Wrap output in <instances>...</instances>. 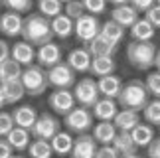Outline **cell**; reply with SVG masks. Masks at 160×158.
I'll return each mask as SVG.
<instances>
[{"instance_id":"cell-43","label":"cell","mask_w":160,"mask_h":158,"mask_svg":"<svg viewBox=\"0 0 160 158\" xmlns=\"http://www.w3.org/2000/svg\"><path fill=\"white\" fill-rule=\"evenodd\" d=\"M95 158H121L119 154H117V150L111 146V144H107V146H101V148H97V154Z\"/></svg>"},{"instance_id":"cell-27","label":"cell","mask_w":160,"mask_h":158,"mask_svg":"<svg viewBox=\"0 0 160 158\" xmlns=\"http://www.w3.org/2000/svg\"><path fill=\"white\" fill-rule=\"evenodd\" d=\"M111 146L117 150L119 156H131V154H137V144L132 142V138L128 132H117V136L113 138Z\"/></svg>"},{"instance_id":"cell-46","label":"cell","mask_w":160,"mask_h":158,"mask_svg":"<svg viewBox=\"0 0 160 158\" xmlns=\"http://www.w3.org/2000/svg\"><path fill=\"white\" fill-rule=\"evenodd\" d=\"M8 57H10V46L6 44L4 40H0V63L6 62Z\"/></svg>"},{"instance_id":"cell-21","label":"cell","mask_w":160,"mask_h":158,"mask_svg":"<svg viewBox=\"0 0 160 158\" xmlns=\"http://www.w3.org/2000/svg\"><path fill=\"white\" fill-rule=\"evenodd\" d=\"M113 125L117 131L121 132H131L137 125H140V115L137 111H125V109H119V113L115 115Z\"/></svg>"},{"instance_id":"cell-41","label":"cell","mask_w":160,"mask_h":158,"mask_svg":"<svg viewBox=\"0 0 160 158\" xmlns=\"http://www.w3.org/2000/svg\"><path fill=\"white\" fill-rule=\"evenodd\" d=\"M144 20L148 22L154 30L160 28V6H158V4H154L150 10H146V12H144Z\"/></svg>"},{"instance_id":"cell-24","label":"cell","mask_w":160,"mask_h":158,"mask_svg":"<svg viewBox=\"0 0 160 158\" xmlns=\"http://www.w3.org/2000/svg\"><path fill=\"white\" fill-rule=\"evenodd\" d=\"M128 135H131L132 142L137 144V148L148 146V144L156 138V136H154V129H152L148 123H140V125H137L131 132H128Z\"/></svg>"},{"instance_id":"cell-25","label":"cell","mask_w":160,"mask_h":158,"mask_svg":"<svg viewBox=\"0 0 160 158\" xmlns=\"http://www.w3.org/2000/svg\"><path fill=\"white\" fill-rule=\"evenodd\" d=\"M2 85V93L6 99V105H16L18 101H22L26 97V91H24V85L20 83V79H14V81H6L0 83Z\"/></svg>"},{"instance_id":"cell-29","label":"cell","mask_w":160,"mask_h":158,"mask_svg":"<svg viewBox=\"0 0 160 158\" xmlns=\"http://www.w3.org/2000/svg\"><path fill=\"white\" fill-rule=\"evenodd\" d=\"M115 67H117V63H115L113 57H93L91 59L89 71L95 77H105V75H113Z\"/></svg>"},{"instance_id":"cell-36","label":"cell","mask_w":160,"mask_h":158,"mask_svg":"<svg viewBox=\"0 0 160 158\" xmlns=\"http://www.w3.org/2000/svg\"><path fill=\"white\" fill-rule=\"evenodd\" d=\"M2 4L8 8V12H16V14H26L32 10L34 0H2Z\"/></svg>"},{"instance_id":"cell-9","label":"cell","mask_w":160,"mask_h":158,"mask_svg":"<svg viewBox=\"0 0 160 158\" xmlns=\"http://www.w3.org/2000/svg\"><path fill=\"white\" fill-rule=\"evenodd\" d=\"M59 121L50 113H42L38 115V121L34 123V129L30 131L34 135V138H40V141H48L50 142L52 138L59 132Z\"/></svg>"},{"instance_id":"cell-32","label":"cell","mask_w":160,"mask_h":158,"mask_svg":"<svg viewBox=\"0 0 160 158\" xmlns=\"http://www.w3.org/2000/svg\"><path fill=\"white\" fill-rule=\"evenodd\" d=\"M20 75H22V65H20V63H16L12 57H8L6 62L0 63V83L20 79Z\"/></svg>"},{"instance_id":"cell-52","label":"cell","mask_w":160,"mask_h":158,"mask_svg":"<svg viewBox=\"0 0 160 158\" xmlns=\"http://www.w3.org/2000/svg\"><path fill=\"white\" fill-rule=\"evenodd\" d=\"M12 158H22V156H12Z\"/></svg>"},{"instance_id":"cell-18","label":"cell","mask_w":160,"mask_h":158,"mask_svg":"<svg viewBox=\"0 0 160 158\" xmlns=\"http://www.w3.org/2000/svg\"><path fill=\"white\" fill-rule=\"evenodd\" d=\"M111 20L117 22L122 28H132L134 24L138 22V12L132 8L131 4H122V6H115L113 12H111Z\"/></svg>"},{"instance_id":"cell-6","label":"cell","mask_w":160,"mask_h":158,"mask_svg":"<svg viewBox=\"0 0 160 158\" xmlns=\"http://www.w3.org/2000/svg\"><path fill=\"white\" fill-rule=\"evenodd\" d=\"M63 123L67 126V131L85 135L89 129H93V113H91V109H85V107H73L65 115Z\"/></svg>"},{"instance_id":"cell-2","label":"cell","mask_w":160,"mask_h":158,"mask_svg":"<svg viewBox=\"0 0 160 158\" xmlns=\"http://www.w3.org/2000/svg\"><path fill=\"white\" fill-rule=\"evenodd\" d=\"M150 103V95L146 91L144 83L138 79H132L128 83H122V89L117 97V105L125 111H144V107Z\"/></svg>"},{"instance_id":"cell-42","label":"cell","mask_w":160,"mask_h":158,"mask_svg":"<svg viewBox=\"0 0 160 158\" xmlns=\"http://www.w3.org/2000/svg\"><path fill=\"white\" fill-rule=\"evenodd\" d=\"M128 4H131L132 8H134V10H137L138 14H140V12L150 10L152 6L156 4V0H128Z\"/></svg>"},{"instance_id":"cell-22","label":"cell","mask_w":160,"mask_h":158,"mask_svg":"<svg viewBox=\"0 0 160 158\" xmlns=\"http://www.w3.org/2000/svg\"><path fill=\"white\" fill-rule=\"evenodd\" d=\"M50 26H52L53 36H58L59 40H67V38H71V34H73L75 22H73L71 18H67L63 12H61L59 16H55V18L50 20Z\"/></svg>"},{"instance_id":"cell-11","label":"cell","mask_w":160,"mask_h":158,"mask_svg":"<svg viewBox=\"0 0 160 158\" xmlns=\"http://www.w3.org/2000/svg\"><path fill=\"white\" fill-rule=\"evenodd\" d=\"M36 62H38L40 67H48V69L53 67V65H58L61 62V47L58 44H53V42L38 47V52H36Z\"/></svg>"},{"instance_id":"cell-10","label":"cell","mask_w":160,"mask_h":158,"mask_svg":"<svg viewBox=\"0 0 160 158\" xmlns=\"http://www.w3.org/2000/svg\"><path fill=\"white\" fill-rule=\"evenodd\" d=\"M48 105L53 113L58 115H65L75 107V97L69 89H55L53 93H50V99H48Z\"/></svg>"},{"instance_id":"cell-38","label":"cell","mask_w":160,"mask_h":158,"mask_svg":"<svg viewBox=\"0 0 160 158\" xmlns=\"http://www.w3.org/2000/svg\"><path fill=\"white\" fill-rule=\"evenodd\" d=\"M81 2H83L85 14H91V16L103 14L107 10V0H81Z\"/></svg>"},{"instance_id":"cell-53","label":"cell","mask_w":160,"mask_h":158,"mask_svg":"<svg viewBox=\"0 0 160 158\" xmlns=\"http://www.w3.org/2000/svg\"><path fill=\"white\" fill-rule=\"evenodd\" d=\"M156 4H158V6H160V0H156Z\"/></svg>"},{"instance_id":"cell-33","label":"cell","mask_w":160,"mask_h":158,"mask_svg":"<svg viewBox=\"0 0 160 158\" xmlns=\"http://www.w3.org/2000/svg\"><path fill=\"white\" fill-rule=\"evenodd\" d=\"M28 154L30 158H52L53 156V150H52V144L48 141H40V138H34L28 146Z\"/></svg>"},{"instance_id":"cell-30","label":"cell","mask_w":160,"mask_h":158,"mask_svg":"<svg viewBox=\"0 0 160 158\" xmlns=\"http://www.w3.org/2000/svg\"><path fill=\"white\" fill-rule=\"evenodd\" d=\"M154 34H156V30L152 28L150 24L144 20V18H138V22L131 28V38H132V42H152Z\"/></svg>"},{"instance_id":"cell-28","label":"cell","mask_w":160,"mask_h":158,"mask_svg":"<svg viewBox=\"0 0 160 158\" xmlns=\"http://www.w3.org/2000/svg\"><path fill=\"white\" fill-rule=\"evenodd\" d=\"M52 150H53V154H59V156H65V154H71V148H73V138L69 132H65V131H59L58 135H55L52 141Z\"/></svg>"},{"instance_id":"cell-14","label":"cell","mask_w":160,"mask_h":158,"mask_svg":"<svg viewBox=\"0 0 160 158\" xmlns=\"http://www.w3.org/2000/svg\"><path fill=\"white\" fill-rule=\"evenodd\" d=\"M97 89H99V95L105 97V99H115L119 97L121 89H122V79L119 75H105L97 79Z\"/></svg>"},{"instance_id":"cell-5","label":"cell","mask_w":160,"mask_h":158,"mask_svg":"<svg viewBox=\"0 0 160 158\" xmlns=\"http://www.w3.org/2000/svg\"><path fill=\"white\" fill-rule=\"evenodd\" d=\"M73 97H75V103H79V107L93 109V105L101 99L99 89H97V81L91 77H83L79 81H75V85H73Z\"/></svg>"},{"instance_id":"cell-45","label":"cell","mask_w":160,"mask_h":158,"mask_svg":"<svg viewBox=\"0 0 160 158\" xmlns=\"http://www.w3.org/2000/svg\"><path fill=\"white\" fill-rule=\"evenodd\" d=\"M14 150H12V146L8 142H6V138H0V158H12L14 154Z\"/></svg>"},{"instance_id":"cell-37","label":"cell","mask_w":160,"mask_h":158,"mask_svg":"<svg viewBox=\"0 0 160 158\" xmlns=\"http://www.w3.org/2000/svg\"><path fill=\"white\" fill-rule=\"evenodd\" d=\"M144 87L148 91V95H152L154 99H160V71H152L146 75Z\"/></svg>"},{"instance_id":"cell-26","label":"cell","mask_w":160,"mask_h":158,"mask_svg":"<svg viewBox=\"0 0 160 158\" xmlns=\"http://www.w3.org/2000/svg\"><path fill=\"white\" fill-rule=\"evenodd\" d=\"M91 136L95 138V142L107 146V144H111L113 138L117 136V129H115V125L111 123V121H107V123H97V125H93V135Z\"/></svg>"},{"instance_id":"cell-20","label":"cell","mask_w":160,"mask_h":158,"mask_svg":"<svg viewBox=\"0 0 160 158\" xmlns=\"http://www.w3.org/2000/svg\"><path fill=\"white\" fill-rule=\"evenodd\" d=\"M85 50L91 53V57H113L115 52H117V46H113L109 40H105L99 34L97 38H93L85 46Z\"/></svg>"},{"instance_id":"cell-23","label":"cell","mask_w":160,"mask_h":158,"mask_svg":"<svg viewBox=\"0 0 160 158\" xmlns=\"http://www.w3.org/2000/svg\"><path fill=\"white\" fill-rule=\"evenodd\" d=\"M30 135H32L30 131L20 129V126H14V129H12L4 138H6V142L12 146V150H18V152H20V150H28L30 142H32Z\"/></svg>"},{"instance_id":"cell-1","label":"cell","mask_w":160,"mask_h":158,"mask_svg":"<svg viewBox=\"0 0 160 158\" xmlns=\"http://www.w3.org/2000/svg\"><path fill=\"white\" fill-rule=\"evenodd\" d=\"M20 36L24 38V42H28V44L34 46V47H42V46L50 44L53 40L50 20L44 18L42 14H30V16L24 18Z\"/></svg>"},{"instance_id":"cell-8","label":"cell","mask_w":160,"mask_h":158,"mask_svg":"<svg viewBox=\"0 0 160 158\" xmlns=\"http://www.w3.org/2000/svg\"><path fill=\"white\" fill-rule=\"evenodd\" d=\"M101 32V24L97 20V16H91V14H83L81 18L75 20V28H73V34L77 36L79 42H83L85 46L89 44L93 38H97Z\"/></svg>"},{"instance_id":"cell-49","label":"cell","mask_w":160,"mask_h":158,"mask_svg":"<svg viewBox=\"0 0 160 158\" xmlns=\"http://www.w3.org/2000/svg\"><path fill=\"white\" fill-rule=\"evenodd\" d=\"M6 105V99H4V93H2V85H0V109Z\"/></svg>"},{"instance_id":"cell-39","label":"cell","mask_w":160,"mask_h":158,"mask_svg":"<svg viewBox=\"0 0 160 158\" xmlns=\"http://www.w3.org/2000/svg\"><path fill=\"white\" fill-rule=\"evenodd\" d=\"M63 14L75 22L77 18H81V16L85 14L83 2H81V0H71V2H67V4H65V12H63Z\"/></svg>"},{"instance_id":"cell-50","label":"cell","mask_w":160,"mask_h":158,"mask_svg":"<svg viewBox=\"0 0 160 158\" xmlns=\"http://www.w3.org/2000/svg\"><path fill=\"white\" fill-rule=\"evenodd\" d=\"M121 158H140L138 154H131V156H121Z\"/></svg>"},{"instance_id":"cell-4","label":"cell","mask_w":160,"mask_h":158,"mask_svg":"<svg viewBox=\"0 0 160 158\" xmlns=\"http://www.w3.org/2000/svg\"><path fill=\"white\" fill-rule=\"evenodd\" d=\"M20 83L24 85V91L32 97H38L42 93H46L48 89V73L44 67H40L38 63L36 65H28V67L22 69L20 75Z\"/></svg>"},{"instance_id":"cell-15","label":"cell","mask_w":160,"mask_h":158,"mask_svg":"<svg viewBox=\"0 0 160 158\" xmlns=\"http://www.w3.org/2000/svg\"><path fill=\"white\" fill-rule=\"evenodd\" d=\"M91 113H93V119L97 117L99 123H107V121L113 123L115 115L119 113V105H117L115 99H105V97H101V99L93 105Z\"/></svg>"},{"instance_id":"cell-12","label":"cell","mask_w":160,"mask_h":158,"mask_svg":"<svg viewBox=\"0 0 160 158\" xmlns=\"http://www.w3.org/2000/svg\"><path fill=\"white\" fill-rule=\"evenodd\" d=\"M97 154V142L91 135H77V138L73 141L71 148V158H95Z\"/></svg>"},{"instance_id":"cell-13","label":"cell","mask_w":160,"mask_h":158,"mask_svg":"<svg viewBox=\"0 0 160 158\" xmlns=\"http://www.w3.org/2000/svg\"><path fill=\"white\" fill-rule=\"evenodd\" d=\"M10 57L16 63H20L22 67H28V65H34L36 50H34V46H30L28 42L22 40V42H16L14 46H10Z\"/></svg>"},{"instance_id":"cell-44","label":"cell","mask_w":160,"mask_h":158,"mask_svg":"<svg viewBox=\"0 0 160 158\" xmlns=\"http://www.w3.org/2000/svg\"><path fill=\"white\" fill-rule=\"evenodd\" d=\"M146 154H148V158H160V136L146 146Z\"/></svg>"},{"instance_id":"cell-47","label":"cell","mask_w":160,"mask_h":158,"mask_svg":"<svg viewBox=\"0 0 160 158\" xmlns=\"http://www.w3.org/2000/svg\"><path fill=\"white\" fill-rule=\"evenodd\" d=\"M154 67H156V71H160V47H158L156 57H154Z\"/></svg>"},{"instance_id":"cell-48","label":"cell","mask_w":160,"mask_h":158,"mask_svg":"<svg viewBox=\"0 0 160 158\" xmlns=\"http://www.w3.org/2000/svg\"><path fill=\"white\" fill-rule=\"evenodd\" d=\"M107 2H111L113 6H122V4H128V0H107Z\"/></svg>"},{"instance_id":"cell-35","label":"cell","mask_w":160,"mask_h":158,"mask_svg":"<svg viewBox=\"0 0 160 158\" xmlns=\"http://www.w3.org/2000/svg\"><path fill=\"white\" fill-rule=\"evenodd\" d=\"M144 121L148 123L150 126L154 125V126H160V99H154V101H150L148 105L144 107Z\"/></svg>"},{"instance_id":"cell-19","label":"cell","mask_w":160,"mask_h":158,"mask_svg":"<svg viewBox=\"0 0 160 158\" xmlns=\"http://www.w3.org/2000/svg\"><path fill=\"white\" fill-rule=\"evenodd\" d=\"M12 119H14V126L32 131L34 129V123L38 121V111H36L34 107H30V105H22V107L14 109Z\"/></svg>"},{"instance_id":"cell-51","label":"cell","mask_w":160,"mask_h":158,"mask_svg":"<svg viewBox=\"0 0 160 158\" xmlns=\"http://www.w3.org/2000/svg\"><path fill=\"white\" fill-rule=\"evenodd\" d=\"M59 2H61V4H63V2H65V4H67V2H71V0H59Z\"/></svg>"},{"instance_id":"cell-16","label":"cell","mask_w":160,"mask_h":158,"mask_svg":"<svg viewBox=\"0 0 160 158\" xmlns=\"http://www.w3.org/2000/svg\"><path fill=\"white\" fill-rule=\"evenodd\" d=\"M91 59L93 57H91V53L85 50V47H75V50L69 52L65 63L69 65L75 73H85V71H89V67H91Z\"/></svg>"},{"instance_id":"cell-34","label":"cell","mask_w":160,"mask_h":158,"mask_svg":"<svg viewBox=\"0 0 160 158\" xmlns=\"http://www.w3.org/2000/svg\"><path fill=\"white\" fill-rule=\"evenodd\" d=\"M38 10L44 18L52 20V18L59 16L61 12H63V4H61L59 0H38Z\"/></svg>"},{"instance_id":"cell-31","label":"cell","mask_w":160,"mask_h":158,"mask_svg":"<svg viewBox=\"0 0 160 158\" xmlns=\"http://www.w3.org/2000/svg\"><path fill=\"white\" fill-rule=\"evenodd\" d=\"M105 40H109L113 46H117V44H121L122 42V38H125V28L122 26H119L117 22H113V20H107L105 24L101 26V32H99Z\"/></svg>"},{"instance_id":"cell-3","label":"cell","mask_w":160,"mask_h":158,"mask_svg":"<svg viewBox=\"0 0 160 158\" xmlns=\"http://www.w3.org/2000/svg\"><path fill=\"white\" fill-rule=\"evenodd\" d=\"M158 47L152 42H128L127 46V59L134 69L146 71L154 65Z\"/></svg>"},{"instance_id":"cell-40","label":"cell","mask_w":160,"mask_h":158,"mask_svg":"<svg viewBox=\"0 0 160 158\" xmlns=\"http://www.w3.org/2000/svg\"><path fill=\"white\" fill-rule=\"evenodd\" d=\"M12 129H14V119H12V113L0 111V138L6 136Z\"/></svg>"},{"instance_id":"cell-7","label":"cell","mask_w":160,"mask_h":158,"mask_svg":"<svg viewBox=\"0 0 160 158\" xmlns=\"http://www.w3.org/2000/svg\"><path fill=\"white\" fill-rule=\"evenodd\" d=\"M48 73V83L53 85L55 89H69L71 85H75V71H73L65 62H59L46 71Z\"/></svg>"},{"instance_id":"cell-17","label":"cell","mask_w":160,"mask_h":158,"mask_svg":"<svg viewBox=\"0 0 160 158\" xmlns=\"http://www.w3.org/2000/svg\"><path fill=\"white\" fill-rule=\"evenodd\" d=\"M22 24H24V18L16 12H4L0 16V32L8 38H18L22 34Z\"/></svg>"}]
</instances>
